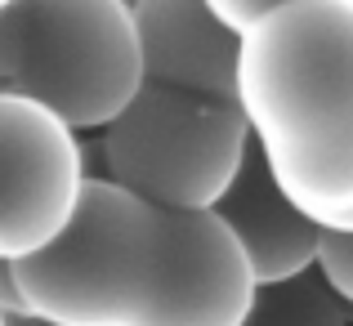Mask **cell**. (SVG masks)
Returning a JSON list of instances; mask_svg holds the SVG:
<instances>
[{
	"label": "cell",
	"mask_w": 353,
	"mask_h": 326,
	"mask_svg": "<svg viewBox=\"0 0 353 326\" xmlns=\"http://www.w3.org/2000/svg\"><path fill=\"white\" fill-rule=\"evenodd\" d=\"M0 277L54 326H246L255 268L215 210H161L94 174L50 250Z\"/></svg>",
	"instance_id": "1"
},
{
	"label": "cell",
	"mask_w": 353,
	"mask_h": 326,
	"mask_svg": "<svg viewBox=\"0 0 353 326\" xmlns=\"http://www.w3.org/2000/svg\"><path fill=\"white\" fill-rule=\"evenodd\" d=\"M237 103L277 188L322 228L353 215V0H291L241 32Z\"/></svg>",
	"instance_id": "2"
},
{
	"label": "cell",
	"mask_w": 353,
	"mask_h": 326,
	"mask_svg": "<svg viewBox=\"0 0 353 326\" xmlns=\"http://www.w3.org/2000/svg\"><path fill=\"white\" fill-rule=\"evenodd\" d=\"M143 85L134 0H0V94L103 134Z\"/></svg>",
	"instance_id": "3"
},
{
	"label": "cell",
	"mask_w": 353,
	"mask_h": 326,
	"mask_svg": "<svg viewBox=\"0 0 353 326\" xmlns=\"http://www.w3.org/2000/svg\"><path fill=\"white\" fill-rule=\"evenodd\" d=\"M250 147L241 103L201 99L148 81L99 134L103 179L161 210H215L237 183Z\"/></svg>",
	"instance_id": "4"
},
{
	"label": "cell",
	"mask_w": 353,
	"mask_h": 326,
	"mask_svg": "<svg viewBox=\"0 0 353 326\" xmlns=\"http://www.w3.org/2000/svg\"><path fill=\"white\" fill-rule=\"evenodd\" d=\"M77 134L36 99L0 94V264L41 255L77 223L94 179Z\"/></svg>",
	"instance_id": "5"
},
{
	"label": "cell",
	"mask_w": 353,
	"mask_h": 326,
	"mask_svg": "<svg viewBox=\"0 0 353 326\" xmlns=\"http://www.w3.org/2000/svg\"><path fill=\"white\" fill-rule=\"evenodd\" d=\"M134 18L152 85L237 103L241 32L206 0H134Z\"/></svg>",
	"instance_id": "6"
},
{
	"label": "cell",
	"mask_w": 353,
	"mask_h": 326,
	"mask_svg": "<svg viewBox=\"0 0 353 326\" xmlns=\"http://www.w3.org/2000/svg\"><path fill=\"white\" fill-rule=\"evenodd\" d=\"M215 215L233 228L241 250L250 255L259 286H282L304 273H318V250H322V232L327 228L318 219H309L277 188L259 147H250L237 183L215 206Z\"/></svg>",
	"instance_id": "7"
},
{
	"label": "cell",
	"mask_w": 353,
	"mask_h": 326,
	"mask_svg": "<svg viewBox=\"0 0 353 326\" xmlns=\"http://www.w3.org/2000/svg\"><path fill=\"white\" fill-rule=\"evenodd\" d=\"M246 326H349V309L318 273L282 286H259Z\"/></svg>",
	"instance_id": "8"
},
{
	"label": "cell",
	"mask_w": 353,
	"mask_h": 326,
	"mask_svg": "<svg viewBox=\"0 0 353 326\" xmlns=\"http://www.w3.org/2000/svg\"><path fill=\"white\" fill-rule=\"evenodd\" d=\"M318 277L336 291V300L353 313V232L349 228H327V232H322Z\"/></svg>",
	"instance_id": "9"
},
{
	"label": "cell",
	"mask_w": 353,
	"mask_h": 326,
	"mask_svg": "<svg viewBox=\"0 0 353 326\" xmlns=\"http://www.w3.org/2000/svg\"><path fill=\"white\" fill-rule=\"evenodd\" d=\"M210 9H215L219 18H224L233 32H250V27L259 23V18L268 14V9H277V5H291V0H206Z\"/></svg>",
	"instance_id": "10"
},
{
	"label": "cell",
	"mask_w": 353,
	"mask_h": 326,
	"mask_svg": "<svg viewBox=\"0 0 353 326\" xmlns=\"http://www.w3.org/2000/svg\"><path fill=\"white\" fill-rule=\"evenodd\" d=\"M0 326H54L45 318H36L32 309H27L23 300H18V291L0 277Z\"/></svg>",
	"instance_id": "11"
},
{
	"label": "cell",
	"mask_w": 353,
	"mask_h": 326,
	"mask_svg": "<svg viewBox=\"0 0 353 326\" xmlns=\"http://www.w3.org/2000/svg\"><path fill=\"white\" fill-rule=\"evenodd\" d=\"M345 228H349V232H353V215H349V223H345Z\"/></svg>",
	"instance_id": "12"
}]
</instances>
